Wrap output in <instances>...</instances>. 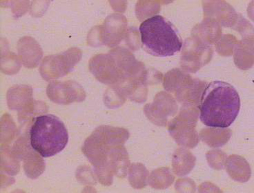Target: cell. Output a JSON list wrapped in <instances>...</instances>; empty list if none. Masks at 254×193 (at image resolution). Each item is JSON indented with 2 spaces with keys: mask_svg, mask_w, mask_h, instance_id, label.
<instances>
[{
  "mask_svg": "<svg viewBox=\"0 0 254 193\" xmlns=\"http://www.w3.org/2000/svg\"><path fill=\"white\" fill-rule=\"evenodd\" d=\"M129 137L124 128L100 126L87 138L82 151L94 167L100 184L111 186L114 177H126L130 161L124 145Z\"/></svg>",
  "mask_w": 254,
  "mask_h": 193,
  "instance_id": "6da1fadb",
  "label": "cell"
},
{
  "mask_svg": "<svg viewBox=\"0 0 254 193\" xmlns=\"http://www.w3.org/2000/svg\"><path fill=\"white\" fill-rule=\"evenodd\" d=\"M241 105L239 94L233 85L222 81H214L201 95L199 118L207 127L227 128L238 116Z\"/></svg>",
  "mask_w": 254,
  "mask_h": 193,
  "instance_id": "7a4b0ae2",
  "label": "cell"
},
{
  "mask_svg": "<svg viewBox=\"0 0 254 193\" xmlns=\"http://www.w3.org/2000/svg\"><path fill=\"white\" fill-rule=\"evenodd\" d=\"M139 30L143 47L152 56L172 57L182 48L183 42L176 27L160 15L145 20Z\"/></svg>",
  "mask_w": 254,
  "mask_h": 193,
  "instance_id": "3957f363",
  "label": "cell"
},
{
  "mask_svg": "<svg viewBox=\"0 0 254 193\" xmlns=\"http://www.w3.org/2000/svg\"><path fill=\"white\" fill-rule=\"evenodd\" d=\"M30 129V142L33 149L43 157H52L63 151L69 141L64 123L53 115L34 119Z\"/></svg>",
  "mask_w": 254,
  "mask_h": 193,
  "instance_id": "277c9868",
  "label": "cell"
},
{
  "mask_svg": "<svg viewBox=\"0 0 254 193\" xmlns=\"http://www.w3.org/2000/svg\"><path fill=\"white\" fill-rule=\"evenodd\" d=\"M81 56L79 49L72 48L63 54L46 57L40 67L41 75L46 80L63 77L71 71Z\"/></svg>",
  "mask_w": 254,
  "mask_h": 193,
  "instance_id": "5b68a950",
  "label": "cell"
},
{
  "mask_svg": "<svg viewBox=\"0 0 254 193\" xmlns=\"http://www.w3.org/2000/svg\"><path fill=\"white\" fill-rule=\"evenodd\" d=\"M196 122L187 116L180 115L169 122V132L179 145L193 148L199 142Z\"/></svg>",
  "mask_w": 254,
  "mask_h": 193,
  "instance_id": "8992f818",
  "label": "cell"
},
{
  "mask_svg": "<svg viewBox=\"0 0 254 193\" xmlns=\"http://www.w3.org/2000/svg\"><path fill=\"white\" fill-rule=\"evenodd\" d=\"M47 93L50 100L63 104L81 101L86 97L82 87L71 81L51 83L47 87Z\"/></svg>",
  "mask_w": 254,
  "mask_h": 193,
  "instance_id": "52a82bcc",
  "label": "cell"
},
{
  "mask_svg": "<svg viewBox=\"0 0 254 193\" xmlns=\"http://www.w3.org/2000/svg\"><path fill=\"white\" fill-rule=\"evenodd\" d=\"M19 59L27 68H35L43 56L42 49L38 42L32 37H24L17 44Z\"/></svg>",
  "mask_w": 254,
  "mask_h": 193,
  "instance_id": "ba28073f",
  "label": "cell"
},
{
  "mask_svg": "<svg viewBox=\"0 0 254 193\" xmlns=\"http://www.w3.org/2000/svg\"><path fill=\"white\" fill-rule=\"evenodd\" d=\"M225 166L229 176L236 182L246 183L251 178L250 166L245 158L241 156L230 155L227 159Z\"/></svg>",
  "mask_w": 254,
  "mask_h": 193,
  "instance_id": "9c48e42d",
  "label": "cell"
},
{
  "mask_svg": "<svg viewBox=\"0 0 254 193\" xmlns=\"http://www.w3.org/2000/svg\"><path fill=\"white\" fill-rule=\"evenodd\" d=\"M195 162L196 158L190 151L183 148H179L173 155V171L178 176H185L192 170Z\"/></svg>",
  "mask_w": 254,
  "mask_h": 193,
  "instance_id": "30bf717a",
  "label": "cell"
},
{
  "mask_svg": "<svg viewBox=\"0 0 254 193\" xmlns=\"http://www.w3.org/2000/svg\"><path fill=\"white\" fill-rule=\"evenodd\" d=\"M231 135L232 131L226 128H205L199 132L201 141L211 147L223 146L229 141Z\"/></svg>",
  "mask_w": 254,
  "mask_h": 193,
  "instance_id": "8fae6325",
  "label": "cell"
},
{
  "mask_svg": "<svg viewBox=\"0 0 254 193\" xmlns=\"http://www.w3.org/2000/svg\"><path fill=\"white\" fill-rule=\"evenodd\" d=\"M19 58L14 53L9 51L8 46L5 41L1 40V69L8 75L18 73L21 67Z\"/></svg>",
  "mask_w": 254,
  "mask_h": 193,
  "instance_id": "7c38bea8",
  "label": "cell"
},
{
  "mask_svg": "<svg viewBox=\"0 0 254 193\" xmlns=\"http://www.w3.org/2000/svg\"><path fill=\"white\" fill-rule=\"evenodd\" d=\"M32 90L29 86H15L10 89L7 95L8 106L12 109H21L30 101Z\"/></svg>",
  "mask_w": 254,
  "mask_h": 193,
  "instance_id": "4fadbf2b",
  "label": "cell"
},
{
  "mask_svg": "<svg viewBox=\"0 0 254 193\" xmlns=\"http://www.w3.org/2000/svg\"><path fill=\"white\" fill-rule=\"evenodd\" d=\"M175 179L170 169L162 167L151 172L148 179V183L152 188L157 190H164L170 187L173 184Z\"/></svg>",
  "mask_w": 254,
  "mask_h": 193,
  "instance_id": "5bb4252c",
  "label": "cell"
},
{
  "mask_svg": "<svg viewBox=\"0 0 254 193\" xmlns=\"http://www.w3.org/2000/svg\"><path fill=\"white\" fill-rule=\"evenodd\" d=\"M149 172L141 163H133L129 167L128 181L131 186L135 189H141L147 186Z\"/></svg>",
  "mask_w": 254,
  "mask_h": 193,
  "instance_id": "9a60e30c",
  "label": "cell"
},
{
  "mask_svg": "<svg viewBox=\"0 0 254 193\" xmlns=\"http://www.w3.org/2000/svg\"><path fill=\"white\" fill-rule=\"evenodd\" d=\"M209 165L215 170H222L225 166L227 156L225 153L220 150H213L206 154Z\"/></svg>",
  "mask_w": 254,
  "mask_h": 193,
  "instance_id": "2e32d148",
  "label": "cell"
},
{
  "mask_svg": "<svg viewBox=\"0 0 254 193\" xmlns=\"http://www.w3.org/2000/svg\"><path fill=\"white\" fill-rule=\"evenodd\" d=\"M176 189L180 192H194L195 185L192 180L188 178L180 179L176 184Z\"/></svg>",
  "mask_w": 254,
  "mask_h": 193,
  "instance_id": "e0dca14e",
  "label": "cell"
},
{
  "mask_svg": "<svg viewBox=\"0 0 254 193\" xmlns=\"http://www.w3.org/2000/svg\"><path fill=\"white\" fill-rule=\"evenodd\" d=\"M12 3V12L16 17L20 16L24 14L27 10L28 1H16Z\"/></svg>",
  "mask_w": 254,
  "mask_h": 193,
  "instance_id": "ac0fdd59",
  "label": "cell"
}]
</instances>
